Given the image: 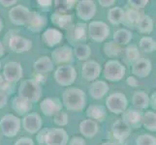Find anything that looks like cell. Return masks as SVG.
Returning a JSON list of instances; mask_svg holds the SVG:
<instances>
[{
    "label": "cell",
    "instance_id": "obj_1",
    "mask_svg": "<svg viewBox=\"0 0 156 145\" xmlns=\"http://www.w3.org/2000/svg\"><path fill=\"white\" fill-rule=\"evenodd\" d=\"M62 105L69 111H83L87 105V94L78 87H67L62 93Z\"/></svg>",
    "mask_w": 156,
    "mask_h": 145
},
{
    "label": "cell",
    "instance_id": "obj_2",
    "mask_svg": "<svg viewBox=\"0 0 156 145\" xmlns=\"http://www.w3.org/2000/svg\"><path fill=\"white\" fill-rule=\"evenodd\" d=\"M42 93V85L32 78L23 80L18 88V96L29 101L31 104L38 103Z\"/></svg>",
    "mask_w": 156,
    "mask_h": 145
},
{
    "label": "cell",
    "instance_id": "obj_3",
    "mask_svg": "<svg viewBox=\"0 0 156 145\" xmlns=\"http://www.w3.org/2000/svg\"><path fill=\"white\" fill-rule=\"evenodd\" d=\"M4 42L10 50L16 53L27 52L32 47V42L28 39L17 35L13 30H10L4 37Z\"/></svg>",
    "mask_w": 156,
    "mask_h": 145
},
{
    "label": "cell",
    "instance_id": "obj_4",
    "mask_svg": "<svg viewBox=\"0 0 156 145\" xmlns=\"http://www.w3.org/2000/svg\"><path fill=\"white\" fill-rule=\"evenodd\" d=\"M125 66L116 59H111V60L107 61L103 68L104 78L111 82L120 81L125 76Z\"/></svg>",
    "mask_w": 156,
    "mask_h": 145
},
{
    "label": "cell",
    "instance_id": "obj_5",
    "mask_svg": "<svg viewBox=\"0 0 156 145\" xmlns=\"http://www.w3.org/2000/svg\"><path fill=\"white\" fill-rule=\"evenodd\" d=\"M21 119L15 114L8 113L0 120V130L4 136L12 138L16 136L20 131Z\"/></svg>",
    "mask_w": 156,
    "mask_h": 145
},
{
    "label": "cell",
    "instance_id": "obj_6",
    "mask_svg": "<svg viewBox=\"0 0 156 145\" xmlns=\"http://www.w3.org/2000/svg\"><path fill=\"white\" fill-rule=\"evenodd\" d=\"M55 80L63 87H70L77 79V71L72 65L58 66L53 74Z\"/></svg>",
    "mask_w": 156,
    "mask_h": 145
},
{
    "label": "cell",
    "instance_id": "obj_7",
    "mask_svg": "<svg viewBox=\"0 0 156 145\" xmlns=\"http://www.w3.org/2000/svg\"><path fill=\"white\" fill-rule=\"evenodd\" d=\"M106 106L108 110L115 115L122 114L127 109L128 100L126 96L120 92L112 93L107 97Z\"/></svg>",
    "mask_w": 156,
    "mask_h": 145
},
{
    "label": "cell",
    "instance_id": "obj_8",
    "mask_svg": "<svg viewBox=\"0 0 156 145\" xmlns=\"http://www.w3.org/2000/svg\"><path fill=\"white\" fill-rule=\"evenodd\" d=\"M87 34L92 41L102 43L110 36V27L104 21L92 20L87 25Z\"/></svg>",
    "mask_w": 156,
    "mask_h": 145
},
{
    "label": "cell",
    "instance_id": "obj_9",
    "mask_svg": "<svg viewBox=\"0 0 156 145\" xmlns=\"http://www.w3.org/2000/svg\"><path fill=\"white\" fill-rule=\"evenodd\" d=\"M51 59L53 65H71L74 60L73 47L70 46H61L52 50Z\"/></svg>",
    "mask_w": 156,
    "mask_h": 145
},
{
    "label": "cell",
    "instance_id": "obj_10",
    "mask_svg": "<svg viewBox=\"0 0 156 145\" xmlns=\"http://www.w3.org/2000/svg\"><path fill=\"white\" fill-rule=\"evenodd\" d=\"M87 36V25L84 22H78L72 25L67 32V40L76 47L78 43L84 44Z\"/></svg>",
    "mask_w": 156,
    "mask_h": 145
},
{
    "label": "cell",
    "instance_id": "obj_11",
    "mask_svg": "<svg viewBox=\"0 0 156 145\" xmlns=\"http://www.w3.org/2000/svg\"><path fill=\"white\" fill-rule=\"evenodd\" d=\"M3 78L9 82L16 83L20 81L23 76V69L21 64L17 61L7 62L3 67Z\"/></svg>",
    "mask_w": 156,
    "mask_h": 145
},
{
    "label": "cell",
    "instance_id": "obj_12",
    "mask_svg": "<svg viewBox=\"0 0 156 145\" xmlns=\"http://www.w3.org/2000/svg\"><path fill=\"white\" fill-rule=\"evenodd\" d=\"M69 136L62 128L48 129L45 138V145H67Z\"/></svg>",
    "mask_w": 156,
    "mask_h": 145
},
{
    "label": "cell",
    "instance_id": "obj_13",
    "mask_svg": "<svg viewBox=\"0 0 156 145\" xmlns=\"http://www.w3.org/2000/svg\"><path fill=\"white\" fill-rule=\"evenodd\" d=\"M96 11L97 8L93 0H80L77 2V16L84 22L94 18Z\"/></svg>",
    "mask_w": 156,
    "mask_h": 145
},
{
    "label": "cell",
    "instance_id": "obj_14",
    "mask_svg": "<svg viewBox=\"0 0 156 145\" xmlns=\"http://www.w3.org/2000/svg\"><path fill=\"white\" fill-rule=\"evenodd\" d=\"M21 124H23V128L25 132L31 133V135H35L42 129L43 120L38 113L30 112V113L23 116V120H21Z\"/></svg>",
    "mask_w": 156,
    "mask_h": 145
},
{
    "label": "cell",
    "instance_id": "obj_15",
    "mask_svg": "<svg viewBox=\"0 0 156 145\" xmlns=\"http://www.w3.org/2000/svg\"><path fill=\"white\" fill-rule=\"evenodd\" d=\"M48 24L47 18L43 15L35 12V11H30L28 19L26 20L25 26L29 31L33 33H39L43 31Z\"/></svg>",
    "mask_w": 156,
    "mask_h": 145
},
{
    "label": "cell",
    "instance_id": "obj_16",
    "mask_svg": "<svg viewBox=\"0 0 156 145\" xmlns=\"http://www.w3.org/2000/svg\"><path fill=\"white\" fill-rule=\"evenodd\" d=\"M29 13H30L29 9L26 8L25 6H23V5H15L9 11L8 16L11 22L13 24L18 26H23L25 25L26 20L28 19Z\"/></svg>",
    "mask_w": 156,
    "mask_h": 145
},
{
    "label": "cell",
    "instance_id": "obj_17",
    "mask_svg": "<svg viewBox=\"0 0 156 145\" xmlns=\"http://www.w3.org/2000/svg\"><path fill=\"white\" fill-rule=\"evenodd\" d=\"M62 103L61 100L56 97H49L45 98L40 104V109L43 114L48 117H52L56 114L58 111L62 110Z\"/></svg>",
    "mask_w": 156,
    "mask_h": 145
},
{
    "label": "cell",
    "instance_id": "obj_18",
    "mask_svg": "<svg viewBox=\"0 0 156 145\" xmlns=\"http://www.w3.org/2000/svg\"><path fill=\"white\" fill-rule=\"evenodd\" d=\"M102 68L98 62L94 60L85 61L82 67V77L87 81H95L100 77Z\"/></svg>",
    "mask_w": 156,
    "mask_h": 145
},
{
    "label": "cell",
    "instance_id": "obj_19",
    "mask_svg": "<svg viewBox=\"0 0 156 145\" xmlns=\"http://www.w3.org/2000/svg\"><path fill=\"white\" fill-rule=\"evenodd\" d=\"M142 117L143 112L136 109H126L122 113L121 120L131 129H140L142 127Z\"/></svg>",
    "mask_w": 156,
    "mask_h": 145
},
{
    "label": "cell",
    "instance_id": "obj_20",
    "mask_svg": "<svg viewBox=\"0 0 156 145\" xmlns=\"http://www.w3.org/2000/svg\"><path fill=\"white\" fill-rule=\"evenodd\" d=\"M152 70V64L149 59L140 58L135 63L131 65V72L134 77L147 78Z\"/></svg>",
    "mask_w": 156,
    "mask_h": 145
},
{
    "label": "cell",
    "instance_id": "obj_21",
    "mask_svg": "<svg viewBox=\"0 0 156 145\" xmlns=\"http://www.w3.org/2000/svg\"><path fill=\"white\" fill-rule=\"evenodd\" d=\"M63 39L61 31L56 28H47L42 34L43 43L49 47H53L60 44Z\"/></svg>",
    "mask_w": 156,
    "mask_h": 145
},
{
    "label": "cell",
    "instance_id": "obj_22",
    "mask_svg": "<svg viewBox=\"0 0 156 145\" xmlns=\"http://www.w3.org/2000/svg\"><path fill=\"white\" fill-rule=\"evenodd\" d=\"M112 133L115 140L118 142H124L131 133V129L129 128L121 119L116 120L112 126Z\"/></svg>",
    "mask_w": 156,
    "mask_h": 145
},
{
    "label": "cell",
    "instance_id": "obj_23",
    "mask_svg": "<svg viewBox=\"0 0 156 145\" xmlns=\"http://www.w3.org/2000/svg\"><path fill=\"white\" fill-rule=\"evenodd\" d=\"M110 90L109 84L104 80H95L92 81L88 87L89 96L94 100H100L105 97Z\"/></svg>",
    "mask_w": 156,
    "mask_h": 145
},
{
    "label": "cell",
    "instance_id": "obj_24",
    "mask_svg": "<svg viewBox=\"0 0 156 145\" xmlns=\"http://www.w3.org/2000/svg\"><path fill=\"white\" fill-rule=\"evenodd\" d=\"M142 16L143 15L141 14V12L129 8L126 11H124V17H123L122 24L124 25L125 27H127L126 29L128 30L136 29L140 20L142 19Z\"/></svg>",
    "mask_w": 156,
    "mask_h": 145
},
{
    "label": "cell",
    "instance_id": "obj_25",
    "mask_svg": "<svg viewBox=\"0 0 156 145\" xmlns=\"http://www.w3.org/2000/svg\"><path fill=\"white\" fill-rule=\"evenodd\" d=\"M12 109L18 115L25 116L32 110V104L20 96H15L12 99Z\"/></svg>",
    "mask_w": 156,
    "mask_h": 145
},
{
    "label": "cell",
    "instance_id": "obj_26",
    "mask_svg": "<svg viewBox=\"0 0 156 145\" xmlns=\"http://www.w3.org/2000/svg\"><path fill=\"white\" fill-rule=\"evenodd\" d=\"M51 20L53 25L62 30H68L73 25V18L70 14H59L55 12L51 15Z\"/></svg>",
    "mask_w": 156,
    "mask_h": 145
},
{
    "label": "cell",
    "instance_id": "obj_27",
    "mask_svg": "<svg viewBox=\"0 0 156 145\" xmlns=\"http://www.w3.org/2000/svg\"><path fill=\"white\" fill-rule=\"evenodd\" d=\"M87 119L93 120L95 122H104L107 117L106 107L100 105H90L85 111Z\"/></svg>",
    "mask_w": 156,
    "mask_h": 145
},
{
    "label": "cell",
    "instance_id": "obj_28",
    "mask_svg": "<svg viewBox=\"0 0 156 145\" xmlns=\"http://www.w3.org/2000/svg\"><path fill=\"white\" fill-rule=\"evenodd\" d=\"M99 131L97 122L90 119L83 120L80 123V133L83 138H92Z\"/></svg>",
    "mask_w": 156,
    "mask_h": 145
},
{
    "label": "cell",
    "instance_id": "obj_29",
    "mask_svg": "<svg viewBox=\"0 0 156 145\" xmlns=\"http://www.w3.org/2000/svg\"><path fill=\"white\" fill-rule=\"evenodd\" d=\"M34 71L35 73L39 74H45L48 73H51L53 71V63L51 61V57L44 55L38 58L34 62Z\"/></svg>",
    "mask_w": 156,
    "mask_h": 145
},
{
    "label": "cell",
    "instance_id": "obj_30",
    "mask_svg": "<svg viewBox=\"0 0 156 145\" xmlns=\"http://www.w3.org/2000/svg\"><path fill=\"white\" fill-rule=\"evenodd\" d=\"M132 104L136 109L142 110L147 109L149 106V96L147 92L143 90L136 91L132 97Z\"/></svg>",
    "mask_w": 156,
    "mask_h": 145
},
{
    "label": "cell",
    "instance_id": "obj_31",
    "mask_svg": "<svg viewBox=\"0 0 156 145\" xmlns=\"http://www.w3.org/2000/svg\"><path fill=\"white\" fill-rule=\"evenodd\" d=\"M132 32L131 30H128L126 28H120L116 30L114 36H112V41L115 42L116 44L119 46H126L129 43L131 42L133 36H132Z\"/></svg>",
    "mask_w": 156,
    "mask_h": 145
},
{
    "label": "cell",
    "instance_id": "obj_32",
    "mask_svg": "<svg viewBox=\"0 0 156 145\" xmlns=\"http://www.w3.org/2000/svg\"><path fill=\"white\" fill-rule=\"evenodd\" d=\"M142 126L147 131H156V113L153 110H147L144 113H143Z\"/></svg>",
    "mask_w": 156,
    "mask_h": 145
},
{
    "label": "cell",
    "instance_id": "obj_33",
    "mask_svg": "<svg viewBox=\"0 0 156 145\" xmlns=\"http://www.w3.org/2000/svg\"><path fill=\"white\" fill-rule=\"evenodd\" d=\"M123 17H124V10L121 7H114L109 10L107 14L108 20L112 25H119L122 23Z\"/></svg>",
    "mask_w": 156,
    "mask_h": 145
},
{
    "label": "cell",
    "instance_id": "obj_34",
    "mask_svg": "<svg viewBox=\"0 0 156 145\" xmlns=\"http://www.w3.org/2000/svg\"><path fill=\"white\" fill-rule=\"evenodd\" d=\"M73 54L80 61H87L91 55V48L87 44H79L73 48Z\"/></svg>",
    "mask_w": 156,
    "mask_h": 145
},
{
    "label": "cell",
    "instance_id": "obj_35",
    "mask_svg": "<svg viewBox=\"0 0 156 145\" xmlns=\"http://www.w3.org/2000/svg\"><path fill=\"white\" fill-rule=\"evenodd\" d=\"M140 51L136 45H129L124 50V62L127 65H132L140 59Z\"/></svg>",
    "mask_w": 156,
    "mask_h": 145
},
{
    "label": "cell",
    "instance_id": "obj_36",
    "mask_svg": "<svg viewBox=\"0 0 156 145\" xmlns=\"http://www.w3.org/2000/svg\"><path fill=\"white\" fill-rule=\"evenodd\" d=\"M103 50L105 55L109 58H115L120 55L122 52V47L114 41H109L104 44Z\"/></svg>",
    "mask_w": 156,
    "mask_h": 145
},
{
    "label": "cell",
    "instance_id": "obj_37",
    "mask_svg": "<svg viewBox=\"0 0 156 145\" xmlns=\"http://www.w3.org/2000/svg\"><path fill=\"white\" fill-rule=\"evenodd\" d=\"M136 29L139 33L142 34L151 33L153 30V19H151V17H149L147 15H143Z\"/></svg>",
    "mask_w": 156,
    "mask_h": 145
},
{
    "label": "cell",
    "instance_id": "obj_38",
    "mask_svg": "<svg viewBox=\"0 0 156 145\" xmlns=\"http://www.w3.org/2000/svg\"><path fill=\"white\" fill-rule=\"evenodd\" d=\"M76 1L74 0H55L53 2L55 13L59 14H69V12L73 9Z\"/></svg>",
    "mask_w": 156,
    "mask_h": 145
},
{
    "label": "cell",
    "instance_id": "obj_39",
    "mask_svg": "<svg viewBox=\"0 0 156 145\" xmlns=\"http://www.w3.org/2000/svg\"><path fill=\"white\" fill-rule=\"evenodd\" d=\"M139 47L144 52L151 53L156 50V42L152 37L144 36L139 42Z\"/></svg>",
    "mask_w": 156,
    "mask_h": 145
},
{
    "label": "cell",
    "instance_id": "obj_40",
    "mask_svg": "<svg viewBox=\"0 0 156 145\" xmlns=\"http://www.w3.org/2000/svg\"><path fill=\"white\" fill-rule=\"evenodd\" d=\"M136 145H156V137L149 133H142L136 138Z\"/></svg>",
    "mask_w": 156,
    "mask_h": 145
},
{
    "label": "cell",
    "instance_id": "obj_41",
    "mask_svg": "<svg viewBox=\"0 0 156 145\" xmlns=\"http://www.w3.org/2000/svg\"><path fill=\"white\" fill-rule=\"evenodd\" d=\"M15 85H16V83L7 81V80L3 78L2 74H0V92L7 94L8 96L13 94L14 90H15Z\"/></svg>",
    "mask_w": 156,
    "mask_h": 145
},
{
    "label": "cell",
    "instance_id": "obj_42",
    "mask_svg": "<svg viewBox=\"0 0 156 145\" xmlns=\"http://www.w3.org/2000/svg\"><path fill=\"white\" fill-rule=\"evenodd\" d=\"M68 121H69L68 113L63 110L58 111L56 114L53 115V122H55V125H57L59 127L66 126L68 124Z\"/></svg>",
    "mask_w": 156,
    "mask_h": 145
},
{
    "label": "cell",
    "instance_id": "obj_43",
    "mask_svg": "<svg viewBox=\"0 0 156 145\" xmlns=\"http://www.w3.org/2000/svg\"><path fill=\"white\" fill-rule=\"evenodd\" d=\"M127 3L130 9L139 11L147 7V5L148 4V0H128Z\"/></svg>",
    "mask_w": 156,
    "mask_h": 145
},
{
    "label": "cell",
    "instance_id": "obj_44",
    "mask_svg": "<svg viewBox=\"0 0 156 145\" xmlns=\"http://www.w3.org/2000/svg\"><path fill=\"white\" fill-rule=\"evenodd\" d=\"M48 129H49V128L41 129V130L37 133L36 140H37V142H38L39 145H45V138H46V133H47Z\"/></svg>",
    "mask_w": 156,
    "mask_h": 145
},
{
    "label": "cell",
    "instance_id": "obj_45",
    "mask_svg": "<svg viewBox=\"0 0 156 145\" xmlns=\"http://www.w3.org/2000/svg\"><path fill=\"white\" fill-rule=\"evenodd\" d=\"M68 145H87V141L83 136H75L69 140Z\"/></svg>",
    "mask_w": 156,
    "mask_h": 145
},
{
    "label": "cell",
    "instance_id": "obj_46",
    "mask_svg": "<svg viewBox=\"0 0 156 145\" xmlns=\"http://www.w3.org/2000/svg\"><path fill=\"white\" fill-rule=\"evenodd\" d=\"M14 145H34V141H33V139H31L30 137L23 136L19 138L18 140L15 142Z\"/></svg>",
    "mask_w": 156,
    "mask_h": 145
},
{
    "label": "cell",
    "instance_id": "obj_47",
    "mask_svg": "<svg viewBox=\"0 0 156 145\" xmlns=\"http://www.w3.org/2000/svg\"><path fill=\"white\" fill-rule=\"evenodd\" d=\"M126 83L129 85V86H131V87H137L139 86V81H138V79L134 77V76H131V77H129L127 78L126 79Z\"/></svg>",
    "mask_w": 156,
    "mask_h": 145
},
{
    "label": "cell",
    "instance_id": "obj_48",
    "mask_svg": "<svg viewBox=\"0 0 156 145\" xmlns=\"http://www.w3.org/2000/svg\"><path fill=\"white\" fill-rule=\"evenodd\" d=\"M7 102H8V95L3 92H0V109H3L7 105Z\"/></svg>",
    "mask_w": 156,
    "mask_h": 145
},
{
    "label": "cell",
    "instance_id": "obj_49",
    "mask_svg": "<svg viewBox=\"0 0 156 145\" xmlns=\"http://www.w3.org/2000/svg\"><path fill=\"white\" fill-rule=\"evenodd\" d=\"M37 4L42 8H49L52 5L51 0H37Z\"/></svg>",
    "mask_w": 156,
    "mask_h": 145
},
{
    "label": "cell",
    "instance_id": "obj_50",
    "mask_svg": "<svg viewBox=\"0 0 156 145\" xmlns=\"http://www.w3.org/2000/svg\"><path fill=\"white\" fill-rule=\"evenodd\" d=\"M17 2V0H0V5H2L3 7H11L15 6Z\"/></svg>",
    "mask_w": 156,
    "mask_h": 145
},
{
    "label": "cell",
    "instance_id": "obj_51",
    "mask_svg": "<svg viewBox=\"0 0 156 145\" xmlns=\"http://www.w3.org/2000/svg\"><path fill=\"white\" fill-rule=\"evenodd\" d=\"M99 4L102 7H111L115 4V0H99Z\"/></svg>",
    "mask_w": 156,
    "mask_h": 145
},
{
    "label": "cell",
    "instance_id": "obj_52",
    "mask_svg": "<svg viewBox=\"0 0 156 145\" xmlns=\"http://www.w3.org/2000/svg\"><path fill=\"white\" fill-rule=\"evenodd\" d=\"M149 105L151 106V109L155 110L156 109V92H154L149 96Z\"/></svg>",
    "mask_w": 156,
    "mask_h": 145
},
{
    "label": "cell",
    "instance_id": "obj_53",
    "mask_svg": "<svg viewBox=\"0 0 156 145\" xmlns=\"http://www.w3.org/2000/svg\"><path fill=\"white\" fill-rule=\"evenodd\" d=\"M4 54H5V47H4L3 43L0 41V57H2Z\"/></svg>",
    "mask_w": 156,
    "mask_h": 145
},
{
    "label": "cell",
    "instance_id": "obj_54",
    "mask_svg": "<svg viewBox=\"0 0 156 145\" xmlns=\"http://www.w3.org/2000/svg\"><path fill=\"white\" fill-rule=\"evenodd\" d=\"M101 145H117V144L116 143H114V142H111V141H107V142L102 143Z\"/></svg>",
    "mask_w": 156,
    "mask_h": 145
},
{
    "label": "cell",
    "instance_id": "obj_55",
    "mask_svg": "<svg viewBox=\"0 0 156 145\" xmlns=\"http://www.w3.org/2000/svg\"><path fill=\"white\" fill-rule=\"evenodd\" d=\"M2 29H3V21H2V19L0 18V32L2 31Z\"/></svg>",
    "mask_w": 156,
    "mask_h": 145
},
{
    "label": "cell",
    "instance_id": "obj_56",
    "mask_svg": "<svg viewBox=\"0 0 156 145\" xmlns=\"http://www.w3.org/2000/svg\"><path fill=\"white\" fill-rule=\"evenodd\" d=\"M1 68H2V64H1V61H0V70H1Z\"/></svg>",
    "mask_w": 156,
    "mask_h": 145
}]
</instances>
